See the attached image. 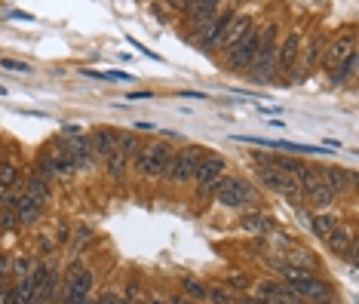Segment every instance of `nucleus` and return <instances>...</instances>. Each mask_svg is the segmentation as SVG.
I'll list each match as a JSON object with an SVG mask.
<instances>
[{
	"label": "nucleus",
	"instance_id": "obj_1",
	"mask_svg": "<svg viewBox=\"0 0 359 304\" xmlns=\"http://www.w3.org/2000/svg\"><path fill=\"white\" fill-rule=\"evenodd\" d=\"M276 49H280V25H267L261 28V44L258 53L249 65V77L255 84H271L273 71H276Z\"/></svg>",
	"mask_w": 359,
	"mask_h": 304
},
{
	"label": "nucleus",
	"instance_id": "obj_2",
	"mask_svg": "<svg viewBox=\"0 0 359 304\" xmlns=\"http://www.w3.org/2000/svg\"><path fill=\"white\" fill-rule=\"evenodd\" d=\"M55 151H65L71 160L77 163V169H93L99 166V157H95L93 145H89V133H83L80 126H65L59 136H55Z\"/></svg>",
	"mask_w": 359,
	"mask_h": 304
},
{
	"label": "nucleus",
	"instance_id": "obj_3",
	"mask_svg": "<svg viewBox=\"0 0 359 304\" xmlns=\"http://www.w3.org/2000/svg\"><path fill=\"white\" fill-rule=\"evenodd\" d=\"M169 163H172V147L166 142H151V145L138 147V154L133 157L135 172H142V176H148V178H163Z\"/></svg>",
	"mask_w": 359,
	"mask_h": 304
},
{
	"label": "nucleus",
	"instance_id": "obj_4",
	"mask_svg": "<svg viewBox=\"0 0 359 304\" xmlns=\"http://www.w3.org/2000/svg\"><path fill=\"white\" fill-rule=\"evenodd\" d=\"M215 200L227 209H249L252 203L258 200L255 187H252L246 178H218V187H215Z\"/></svg>",
	"mask_w": 359,
	"mask_h": 304
},
{
	"label": "nucleus",
	"instance_id": "obj_5",
	"mask_svg": "<svg viewBox=\"0 0 359 304\" xmlns=\"http://www.w3.org/2000/svg\"><path fill=\"white\" fill-rule=\"evenodd\" d=\"M224 157L222 154H203L197 172H194V182H197V197L200 200H209L215 197V187H218V178H224Z\"/></svg>",
	"mask_w": 359,
	"mask_h": 304
},
{
	"label": "nucleus",
	"instance_id": "obj_6",
	"mask_svg": "<svg viewBox=\"0 0 359 304\" xmlns=\"http://www.w3.org/2000/svg\"><path fill=\"white\" fill-rule=\"evenodd\" d=\"M203 154L206 151L197 147V145H187V147H182V151H172V163H169V169H166V178L175 182V185L194 182V172H197Z\"/></svg>",
	"mask_w": 359,
	"mask_h": 304
},
{
	"label": "nucleus",
	"instance_id": "obj_7",
	"mask_svg": "<svg viewBox=\"0 0 359 304\" xmlns=\"http://www.w3.org/2000/svg\"><path fill=\"white\" fill-rule=\"evenodd\" d=\"M258 44H261V28L252 25V28L246 31V37H243L240 44H233L224 53L227 68H231V71H246L252 65V59H255V53H258Z\"/></svg>",
	"mask_w": 359,
	"mask_h": 304
},
{
	"label": "nucleus",
	"instance_id": "obj_8",
	"mask_svg": "<svg viewBox=\"0 0 359 304\" xmlns=\"http://www.w3.org/2000/svg\"><path fill=\"white\" fill-rule=\"evenodd\" d=\"M255 176H258V182L267 187V191H276V194H283L285 200H298L301 197V187L298 182L289 176V172H283V169H276V166H255Z\"/></svg>",
	"mask_w": 359,
	"mask_h": 304
},
{
	"label": "nucleus",
	"instance_id": "obj_9",
	"mask_svg": "<svg viewBox=\"0 0 359 304\" xmlns=\"http://www.w3.org/2000/svg\"><path fill=\"white\" fill-rule=\"evenodd\" d=\"M283 283L289 286V289L295 292L298 298H304V301H313V304H332V289H329V283L316 280L313 274H301V277H295V280H283Z\"/></svg>",
	"mask_w": 359,
	"mask_h": 304
},
{
	"label": "nucleus",
	"instance_id": "obj_10",
	"mask_svg": "<svg viewBox=\"0 0 359 304\" xmlns=\"http://www.w3.org/2000/svg\"><path fill=\"white\" fill-rule=\"evenodd\" d=\"M301 37L298 31H292L289 37L283 40V46L276 49V71H273V77H295V68H298V53H301Z\"/></svg>",
	"mask_w": 359,
	"mask_h": 304
},
{
	"label": "nucleus",
	"instance_id": "obj_11",
	"mask_svg": "<svg viewBox=\"0 0 359 304\" xmlns=\"http://www.w3.org/2000/svg\"><path fill=\"white\" fill-rule=\"evenodd\" d=\"M325 243H329V249H332L338 258H347L350 265L356 261V234H353V227L334 225L332 231H329V237H325Z\"/></svg>",
	"mask_w": 359,
	"mask_h": 304
},
{
	"label": "nucleus",
	"instance_id": "obj_12",
	"mask_svg": "<svg viewBox=\"0 0 359 304\" xmlns=\"http://www.w3.org/2000/svg\"><path fill=\"white\" fill-rule=\"evenodd\" d=\"M236 19V4H231V6H222V13L212 19V25H209V40L203 44V53H215L218 46H222V40H224V34H227V28H231V22Z\"/></svg>",
	"mask_w": 359,
	"mask_h": 304
},
{
	"label": "nucleus",
	"instance_id": "obj_13",
	"mask_svg": "<svg viewBox=\"0 0 359 304\" xmlns=\"http://www.w3.org/2000/svg\"><path fill=\"white\" fill-rule=\"evenodd\" d=\"M93 289V270H80L77 277H65L62 304H83Z\"/></svg>",
	"mask_w": 359,
	"mask_h": 304
},
{
	"label": "nucleus",
	"instance_id": "obj_14",
	"mask_svg": "<svg viewBox=\"0 0 359 304\" xmlns=\"http://www.w3.org/2000/svg\"><path fill=\"white\" fill-rule=\"evenodd\" d=\"M320 178L334 197L344 194V191H353V185H356V172L353 169H341V166H323Z\"/></svg>",
	"mask_w": 359,
	"mask_h": 304
},
{
	"label": "nucleus",
	"instance_id": "obj_15",
	"mask_svg": "<svg viewBox=\"0 0 359 304\" xmlns=\"http://www.w3.org/2000/svg\"><path fill=\"white\" fill-rule=\"evenodd\" d=\"M350 53H356V37H353V31H344V34L334 37L332 44H329V53H325L323 65L332 71V68H338V65L344 62Z\"/></svg>",
	"mask_w": 359,
	"mask_h": 304
},
{
	"label": "nucleus",
	"instance_id": "obj_16",
	"mask_svg": "<svg viewBox=\"0 0 359 304\" xmlns=\"http://www.w3.org/2000/svg\"><path fill=\"white\" fill-rule=\"evenodd\" d=\"M255 298H261L264 304H307L304 298H298L285 283H261Z\"/></svg>",
	"mask_w": 359,
	"mask_h": 304
},
{
	"label": "nucleus",
	"instance_id": "obj_17",
	"mask_svg": "<svg viewBox=\"0 0 359 304\" xmlns=\"http://www.w3.org/2000/svg\"><path fill=\"white\" fill-rule=\"evenodd\" d=\"M34 280H37V286H34V298H31V304H50L53 301V295H55V289H59V280H55V274L50 267H34Z\"/></svg>",
	"mask_w": 359,
	"mask_h": 304
},
{
	"label": "nucleus",
	"instance_id": "obj_18",
	"mask_svg": "<svg viewBox=\"0 0 359 304\" xmlns=\"http://www.w3.org/2000/svg\"><path fill=\"white\" fill-rule=\"evenodd\" d=\"M89 145H93L95 157H99V163H102L111 151H117V129H108V126L93 129V133H89Z\"/></svg>",
	"mask_w": 359,
	"mask_h": 304
},
{
	"label": "nucleus",
	"instance_id": "obj_19",
	"mask_svg": "<svg viewBox=\"0 0 359 304\" xmlns=\"http://www.w3.org/2000/svg\"><path fill=\"white\" fill-rule=\"evenodd\" d=\"M240 227L255 237H267V234H276V221L264 212H252V216H243L240 218Z\"/></svg>",
	"mask_w": 359,
	"mask_h": 304
},
{
	"label": "nucleus",
	"instance_id": "obj_20",
	"mask_svg": "<svg viewBox=\"0 0 359 304\" xmlns=\"http://www.w3.org/2000/svg\"><path fill=\"white\" fill-rule=\"evenodd\" d=\"M184 10H187V15H191V22L200 28V25H209L218 13H222V4H215V0H203V4H184Z\"/></svg>",
	"mask_w": 359,
	"mask_h": 304
},
{
	"label": "nucleus",
	"instance_id": "obj_21",
	"mask_svg": "<svg viewBox=\"0 0 359 304\" xmlns=\"http://www.w3.org/2000/svg\"><path fill=\"white\" fill-rule=\"evenodd\" d=\"M19 191L25 194V197H31L34 203H40V206H43L46 200H50V182H43V178L37 176V172H34V176H28L25 182H22Z\"/></svg>",
	"mask_w": 359,
	"mask_h": 304
},
{
	"label": "nucleus",
	"instance_id": "obj_22",
	"mask_svg": "<svg viewBox=\"0 0 359 304\" xmlns=\"http://www.w3.org/2000/svg\"><path fill=\"white\" fill-rule=\"evenodd\" d=\"M249 28H252V15H236V19L231 22V28H227V34H224V40H222V46H218V49H224V53H227V49H231L233 44H240V40L246 37Z\"/></svg>",
	"mask_w": 359,
	"mask_h": 304
},
{
	"label": "nucleus",
	"instance_id": "obj_23",
	"mask_svg": "<svg viewBox=\"0 0 359 304\" xmlns=\"http://www.w3.org/2000/svg\"><path fill=\"white\" fill-rule=\"evenodd\" d=\"M356 62H359V55H356V53H350L347 59L338 65V68H332V74H329V84H332V86H344L347 80H353V74H356Z\"/></svg>",
	"mask_w": 359,
	"mask_h": 304
},
{
	"label": "nucleus",
	"instance_id": "obj_24",
	"mask_svg": "<svg viewBox=\"0 0 359 304\" xmlns=\"http://www.w3.org/2000/svg\"><path fill=\"white\" fill-rule=\"evenodd\" d=\"M307 225H310V231H313V237H320V240H325L332 227L338 225V218H334V216H329V212H323V216H313V218H307Z\"/></svg>",
	"mask_w": 359,
	"mask_h": 304
},
{
	"label": "nucleus",
	"instance_id": "obj_25",
	"mask_svg": "<svg viewBox=\"0 0 359 304\" xmlns=\"http://www.w3.org/2000/svg\"><path fill=\"white\" fill-rule=\"evenodd\" d=\"M138 147H142V142H138V136H133V133H120L117 129V151L123 154V157L133 163V157L138 154Z\"/></svg>",
	"mask_w": 359,
	"mask_h": 304
},
{
	"label": "nucleus",
	"instance_id": "obj_26",
	"mask_svg": "<svg viewBox=\"0 0 359 304\" xmlns=\"http://www.w3.org/2000/svg\"><path fill=\"white\" fill-rule=\"evenodd\" d=\"M307 200L313 203V206L325 209V206H332V203H334V194H332L329 187L323 185V178H320V182H316V185H313V187H310V191H307Z\"/></svg>",
	"mask_w": 359,
	"mask_h": 304
},
{
	"label": "nucleus",
	"instance_id": "obj_27",
	"mask_svg": "<svg viewBox=\"0 0 359 304\" xmlns=\"http://www.w3.org/2000/svg\"><path fill=\"white\" fill-rule=\"evenodd\" d=\"M102 163H104V169H108V176H111V178H123V176H126L129 160H126L120 151H111V154H108V157H104Z\"/></svg>",
	"mask_w": 359,
	"mask_h": 304
},
{
	"label": "nucleus",
	"instance_id": "obj_28",
	"mask_svg": "<svg viewBox=\"0 0 359 304\" xmlns=\"http://www.w3.org/2000/svg\"><path fill=\"white\" fill-rule=\"evenodd\" d=\"M34 267H37V261H34V258H28V256L13 258V277H19V280H25V277L34 274Z\"/></svg>",
	"mask_w": 359,
	"mask_h": 304
},
{
	"label": "nucleus",
	"instance_id": "obj_29",
	"mask_svg": "<svg viewBox=\"0 0 359 304\" xmlns=\"http://www.w3.org/2000/svg\"><path fill=\"white\" fill-rule=\"evenodd\" d=\"M86 77H95V80H120V84H133V74L126 71H83Z\"/></svg>",
	"mask_w": 359,
	"mask_h": 304
},
{
	"label": "nucleus",
	"instance_id": "obj_30",
	"mask_svg": "<svg viewBox=\"0 0 359 304\" xmlns=\"http://www.w3.org/2000/svg\"><path fill=\"white\" fill-rule=\"evenodd\" d=\"M182 289L191 295L194 301H206L209 298V289L203 283H197V280H191V277H187V280H182Z\"/></svg>",
	"mask_w": 359,
	"mask_h": 304
},
{
	"label": "nucleus",
	"instance_id": "obj_31",
	"mask_svg": "<svg viewBox=\"0 0 359 304\" xmlns=\"http://www.w3.org/2000/svg\"><path fill=\"white\" fill-rule=\"evenodd\" d=\"M15 225H19V221H15V212L10 206H0V231H13Z\"/></svg>",
	"mask_w": 359,
	"mask_h": 304
},
{
	"label": "nucleus",
	"instance_id": "obj_32",
	"mask_svg": "<svg viewBox=\"0 0 359 304\" xmlns=\"http://www.w3.org/2000/svg\"><path fill=\"white\" fill-rule=\"evenodd\" d=\"M227 286H231V289H246L249 277L246 274H231V277H227Z\"/></svg>",
	"mask_w": 359,
	"mask_h": 304
},
{
	"label": "nucleus",
	"instance_id": "obj_33",
	"mask_svg": "<svg viewBox=\"0 0 359 304\" xmlns=\"http://www.w3.org/2000/svg\"><path fill=\"white\" fill-rule=\"evenodd\" d=\"M129 40V44H133L135 49H138V53H142V55H148V59H154V62H160V55L157 53H154V49H148V46H142V44H138V40L135 37H126Z\"/></svg>",
	"mask_w": 359,
	"mask_h": 304
},
{
	"label": "nucleus",
	"instance_id": "obj_34",
	"mask_svg": "<svg viewBox=\"0 0 359 304\" xmlns=\"http://www.w3.org/2000/svg\"><path fill=\"white\" fill-rule=\"evenodd\" d=\"M10 274H13V258L10 256H0V280H6Z\"/></svg>",
	"mask_w": 359,
	"mask_h": 304
},
{
	"label": "nucleus",
	"instance_id": "obj_35",
	"mask_svg": "<svg viewBox=\"0 0 359 304\" xmlns=\"http://www.w3.org/2000/svg\"><path fill=\"white\" fill-rule=\"evenodd\" d=\"M0 65L10 71H28V62H15V59H0Z\"/></svg>",
	"mask_w": 359,
	"mask_h": 304
},
{
	"label": "nucleus",
	"instance_id": "obj_36",
	"mask_svg": "<svg viewBox=\"0 0 359 304\" xmlns=\"http://www.w3.org/2000/svg\"><path fill=\"white\" fill-rule=\"evenodd\" d=\"M117 298H120L117 292H102L99 298H95V304H117Z\"/></svg>",
	"mask_w": 359,
	"mask_h": 304
},
{
	"label": "nucleus",
	"instance_id": "obj_37",
	"mask_svg": "<svg viewBox=\"0 0 359 304\" xmlns=\"http://www.w3.org/2000/svg\"><path fill=\"white\" fill-rule=\"evenodd\" d=\"M10 19H25V22H34V15H28V13H19V10H15V13H10Z\"/></svg>",
	"mask_w": 359,
	"mask_h": 304
},
{
	"label": "nucleus",
	"instance_id": "obj_38",
	"mask_svg": "<svg viewBox=\"0 0 359 304\" xmlns=\"http://www.w3.org/2000/svg\"><path fill=\"white\" fill-rule=\"evenodd\" d=\"M135 129H142V133H151V129H157V126H154V123H138Z\"/></svg>",
	"mask_w": 359,
	"mask_h": 304
},
{
	"label": "nucleus",
	"instance_id": "obj_39",
	"mask_svg": "<svg viewBox=\"0 0 359 304\" xmlns=\"http://www.w3.org/2000/svg\"><path fill=\"white\" fill-rule=\"evenodd\" d=\"M6 289H10V286H6L4 280H0V304H4V295H6Z\"/></svg>",
	"mask_w": 359,
	"mask_h": 304
},
{
	"label": "nucleus",
	"instance_id": "obj_40",
	"mask_svg": "<svg viewBox=\"0 0 359 304\" xmlns=\"http://www.w3.org/2000/svg\"><path fill=\"white\" fill-rule=\"evenodd\" d=\"M243 304H264V301H261V298H246Z\"/></svg>",
	"mask_w": 359,
	"mask_h": 304
},
{
	"label": "nucleus",
	"instance_id": "obj_41",
	"mask_svg": "<svg viewBox=\"0 0 359 304\" xmlns=\"http://www.w3.org/2000/svg\"><path fill=\"white\" fill-rule=\"evenodd\" d=\"M169 304H187V298H172V301H169Z\"/></svg>",
	"mask_w": 359,
	"mask_h": 304
},
{
	"label": "nucleus",
	"instance_id": "obj_42",
	"mask_svg": "<svg viewBox=\"0 0 359 304\" xmlns=\"http://www.w3.org/2000/svg\"><path fill=\"white\" fill-rule=\"evenodd\" d=\"M129 304H148V301H144V298H135V301H129Z\"/></svg>",
	"mask_w": 359,
	"mask_h": 304
},
{
	"label": "nucleus",
	"instance_id": "obj_43",
	"mask_svg": "<svg viewBox=\"0 0 359 304\" xmlns=\"http://www.w3.org/2000/svg\"><path fill=\"white\" fill-rule=\"evenodd\" d=\"M148 304H166V301H163V298H154V301H148Z\"/></svg>",
	"mask_w": 359,
	"mask_h": 304
},
{
	"label": "nucleus",
	"instance_id": "obj_44",
	"mask_svg": "<svg viewBox=\"0 0 359 304\" xmlns=\"http://www.w3.org/2000/svg\"><path fill=\"white\" fill-rule=\"evenodd\" d=\"M117 304H129V301L126 298H117Z\"/></svg>",
	"mask_w": 359,
	"mask_h": 304
},
{
	"label": "nucleus",
	"instance_id": "obj_45",
	"mask_svg": "<svg viewBox=\"0 0 359 304\" xmlns=\"http://www.w3.org/2000/svg\"><path fill=\"white\" fill-rule=\"evenodd\" d=\"M0 95H6V86H0Z\"/></svg>",
	"mask_w": 359,
	"mask_h": 304
},
{
	"label": "nucleus",
	"instance_id": "obj_46",
	"mask_svg": "<svg viewBox=\"0 0 359 304\" xmlns=\"http://www.w3.org/2000/svg\"><path fill=\"white\" fill-rule=\"evenodd\" d=\"M83 304H95V301H89V298H86V301H83Z\"/></svg>",
	"mask_w": 359,
	"mask_h": 304
}]
</instances>
